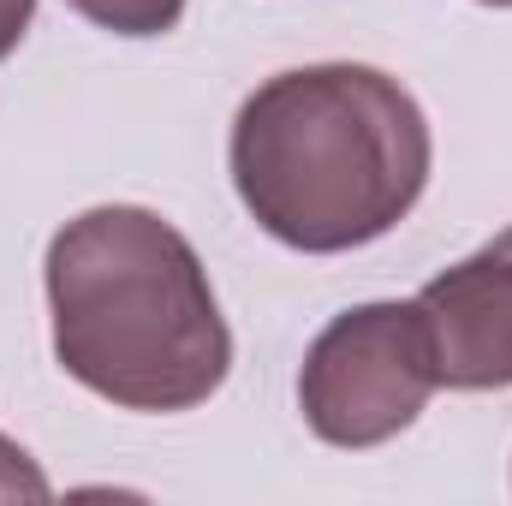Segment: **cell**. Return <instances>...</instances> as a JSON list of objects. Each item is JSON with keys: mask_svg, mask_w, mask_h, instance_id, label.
<instances>
[{"mask_svg": "<svg viewBox=\"0 0 512 506\" xmlns=\"http://www.w3.org/2000/svg\"><path fill=\"white\" fill-rule=\"evenodd\" d=\"M233 191L256 227L304 256L387 239L423 197L435 137L417 96L358 60L262 78L227 143Z\"/></svg>", "mask_w": 512, "mask_h": 506, "instance_id": "cell-1", "label": "cell"}, {"mask_svg": "<svg viewBox=\"0 0 512 506\" xmlns=\"http://www.w3.org/2000/svg\"><path fill=\"white\" fill-rule=\"evenodd\" d=\"M54 489H48V477L36 471V459L12 441V435H0V501H48Z\"/></svg>", "mask_w": 512, "mask_h": 506, "instance_id": "cell-6", "label": "cell"}, {"mask_svg": "<svg viewBox=\"0 0 512 506\" xmlns=\"http://www.w3.org/2000/svg\"><path fill=\"white\" fill-rule=\"evenodd\" d=\"M483 6H512V0H483Z\"/></svg>", "mask_w": 512, "mask_h": 506, "instance_id": "cell-8", "label": "cell"}, {"mask_svg": "<svg viewBox=\"0 0 512 506\" xmlns=\"http://www.w3.org/2000/svg\"><path fill=\"white\" fill-rule=\"evenodd\" d=\"M417 310L435 340V370L453 393L512 387V227L483 251L423 280Z\"/></svg>", "mask_w": 512, "mask_h": 506, "instance_id": "cell-4", "label": "cell"}, {"mask_svg": "<svg viewBox=\"0 0 512 506\" xmlns=\"http://www.w3.org/2000/svg\"><path fill=\"white\" fill-rule=\"evenodd\" d=\"M60 370L120 411H197L233 370V328L197 245L143 203L72 215L42 256Z\"/></svg>", "mask_w": 512, "mask_h": 506, "instance_id": "cell-2", "label": "cell"}, {"mask_svg": "<svg viewBox=\"0 0 512 506\" xmlns=\"http://www.w3.org/2000/svg\"><path fill=\"white\" fill-rule=\"evenodd\" d=\"M435 387H441L435 340L417 298L411 304L376 298L340 310L310 340L298 370V411L316 441L364 453L405 435L435 399Z\"/></svg>", "mask_w": 512, "mask_h": 506, "instance_id": "cell-3", "label": "cell"}, {"mask_svg": "<svg viewBox=\"0 0 512 506\" xmlns=\"http://www.w3.org/2000/svg\"><path fill=\"white\" fill-rule=\"evenodd\" d=\"M78 18H90L96 30H108V36H131V42H143V36H167V30H179V18H185V0H66Z\"/></svg>", "mask_w": 512, "mask_h": 506, "instance_id": "cell-5", "label": "cell"}, {"mask_svg": "<svg viewBox=\"0 0 512 506\" xmlns=\"http://www.w3.org/2000/svg\"><path fill=\"white\" fill-rule=\"evenodd\" d=\"M30 18H36V0H0V60L24 42Z\"/></svg>", "mask_w": 512, "mask_h": 506, "instance_id": "cell-7", "label": "cell"}]
</instances>
